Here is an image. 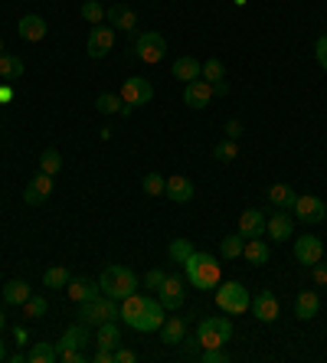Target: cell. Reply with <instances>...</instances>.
I'll return each mask as SVG.
<instances>
[{"label":"cell","mask_w":327,"mask_h":363,"mask_svg":"<svg viewBox=\"0 0 327 363\" xmlns=\"http://www.w3.org/2000/svg\"><path fill=\"white\" fill-rule=\"evenodd\" d=\"M183 275H187V282H190L196 292H213V288L223 282V265L216 262V256L193 249L190 258L183 262Z\"/></svg>","instance_id":"cell-1"},{"label":"cell","mask_w":327,"mask_h":363,"mask_svg":"<svg viewBox=\"0 0 327 363\" xmlns=\"http://www.w3.org/2000/svg\"><path fill=\"white\" fill-rule=\"evenodd\" d=\"M98 288H102V295L115 298V301H124L128 295L137 292V275L128 265H109V269L98 275Z\"/></svg>","instance_id":"cell-2"},{"label":"cell","mask_w":327,"mask_h":363,"mask_svg":"<svg viewBox=\"0 0 327 363\" xmlns=\"http://www.w3.org/2000/svg\"><path fill=\"white\" fill-rule=\"evenodd\" d=\"M115 318H122V311L115 308V298H109V295H98V298H92V301H82L79 314H76V321L85 324L89 331L98 327V324H105V321H115Z\"/></svg>","instance_id":"cell-3"},{"label":"cell","mask_w":327,"mask_h":363,"mask_svg":"<svg viewBox=\"0 0 327 363\" xmlns=\"http://www.w3.org/2000/svg\"><path fill=\"white\" fill-rule=\"evenodd\" d=\"M252 305V295L243 282H219L216 285V308L223 314H245Z\"/></svg>","instance_id":"cell-4"},{"label":"cell","mask_w":327,"mask_h":363,"mask_svg":"<svg viewBox=\"0 0 327 363\" xmlns=\"http://www.w3.org/2000/svg\"><path fill=\"white\" fill-rule=\"evenodd\" d=\"M232 337V321L229 314H216V318H203L196 324V340L203 344V350L210 347H223Z\"/></svg>","instance_id":"cell-5"},{"label":"cell","mask_w":327,"mask_h":363,"mask_svg":"<svg viewBox=\"0 0 327 363\" xmlns=\"http://www.w3.org/2000/svg\"><path fill=\"white\" fill-rule=\"evenodd\" d=\"M167 53V40H164V33L157 30H148V33H141L135 40V56L141 63H148V66H157Z\"/></svg>","instance_id":"cell-6"},{"label":"cell","mask_w":327,"mask_h":363,"mask_svg":"<svg viewBox=\"0 0 327 363\" xmlns=\"http://www.w3.org/2000/svg\"><path fill=\"white\" fill-rule=\"evenodd\" d=\"M122 102L124 105H131V108H141V105H148L150 98H154V85H150L144 76H131V79H124L122 82Z\"/></svg>","instance_id":"cell-7"},{"label":"cell","mask_w":327,"mask_h":363,"mask_svg":"<svg viewBox=\"0 0 327 363\" xmlns=\"http://www.w3.org/2000/svg\"><path fill=\"white\" fill-rule=\"evenodd\" d=\"M295 219L304 223V226H314V223H324L327 219V203L321 197H311V193H304L295 200Z\"/></svg>","instance_id":"cell-8"},{"label":"cell","mask_w":327,"mask_h":363,"mask_svg":"<svg viewBox=\"0 0 327 363\" xmlns=\"http://www.w3.org/2000/svg\"><path fill=\"white\" fill-rule=\"evenodd\" d=\"M111 46H115V27H105V23L92 27L89 40H85V53L92 59H105L111 53Z\"/></svg>","instance_id":"cell-9"},{"label":"cell","mask_w":327,"mask_h":363,"mask_svg":"<svg viewBox=\"0 0 327 363\" xmlns=\"http://www.w3.org/2000/svg\"><path fill=\"white\" fill-rule=\"evenodd\" d=\"M157 298H161V305L167 311H180V308H183V301H187L183 278H180V275H167V278H164V285L157 288Z\"/></svg>","instance_id":"cell-10"},{"label":"cell","mask_w":327,"mask_h":363,"mask_svg":"<svg viewBox=\"0 0 327 363\" xmlns=\"http://www.w3.org/2000/svg\"><path fill=\"white\" fill-rule=\"evenodd\" d=\"M249 308H252V314H256L262 324H275V321H278V314H282L278 295H275V292H269V288L252 298V305H249Z\"/></svg>","instance_id":"cell-11"},{"label":"cell","mask_w":327,"mask_h":363,"mask_svg":"<svg viewBox=\"0 0 327 363\" xmlns=\"http://www.w3.org/2000/svg\"><path fill=\"white\" fill-rule=\"evenodd\" d=\"M295 258H298L304 269L317 265V262L324 258V242L317 239V236H298V239H295Z\"/></svg>","instance_id":"cell-12"},{"label":"cell","mask_w":327,"mask_h":363,"mask_svg":"<svg viewBox=\"0 0 327 363\" xmlns=\"http://www.w3.org/2000/svg\"><path fill=\"white\" fill-rule=\"evenodd\" d=\"M49 197H53V177L40 170V174L27 184V190H23V203H27V206H43Z\"/></svg>","instance_id":"cell-13"},{"label":"cell","mask_w":327,"mask_h":363,"mask_svg":"<svg viewBox=\"0 0 327 363\" xmlns=\"http://www.w3.org/2000/svg\"><path fill=\"white\" fill-rule=\"evenodd\" d=\"M265 232L272 236V242H288L295 236V219L288 210H275L269 219H265Z\"/></svg>","instance_id":"cell-14"},{"label":"cell","mask_w":327,"mask_h":363,"mask_svg":"<svg viewBox=\"0 0 327 363\" xmlns=\"http://www.w3.org/2000/svg\"><path fill=\"white\" fill-rule=\"evenodd\" d=\"M213 92H216V89H213L206 79H193V82H187V85H183V102L200 111V108H206L210 102H213Z\"/></svg>","instance_id":"cell-15"},{"label":"cell","mask_w":327,"mask_h":363,"mask_svg":"<svg viewBox=\"0 0 327 363\" xmlns=\"http://www.w3.org/2000/svg\"><path fill=\"white\" fill-rule=\"evenodd\" d=\"M164 193H167V200H174V203H190L193 200V193H196V187H193V180L190 177H167V184H164Z\"/></svg>","instance_id":"cell-16"},{"label":"cell","mask_w":327,"mask_h":363,"mask_svg":"<svg viewBox=\"0 0 327 363\" xmlns=\"http://www.w3.org/2000/svg\"><path fill=\"white\" fill-rule=\"evenodd\" d=\"M170 72H174L177 82L187 85V82H193V79H203V63H200L196 56H180V59H174Z\"/></svg>","instance_id":"cell-17"},{"label":"cell","mask_w":327,"mask_h":363,"mask_svg":"<svg viewBox=\"0 0 327 363\" xmlns=\"http://www.w3.org/2000/svg\"><path fill=\"white\" fill-rule=\"evenodd\" d=\"M46 20H43L40 14H27L20 16V23H16V33H20V40L23 43H40L43 36H46Z\"/></svg>","instance_id":"cell-18"},{"label":"cell","mask_w":327,"mask_h":363,"mask_svg":"<svg viewBox=\"0 0 327 363\" xmlns=\"http://www.w3.org/2000/svg\"><path fill=\"white\" fill-rule=\"evenodd\" d=\"M66 292H69V298H72L76 305H82V301H92V298L102 295L98 282H92V278H69Z\"/></svg>","instance_id":"cell-19"},{"label":"cell","mask_w":327,"mask_h":363,"mask_svg":"<svg viewBox=\"0 0 327 363\" xmlns=\"http://www.w3.org/2000/svg\"><path fill=\"white\" fill-rule=\"evenodd\" d=\"M239 232H243L245 239L265 236V216H262V210H243V216H239Z\"/></svg>","instance_id":"cell-20"},{"label":"cell","mask_w":327,"mask_h":363,"mask_svg":"<svg viewBox=\"0 0 327 363\" xmlns=\"http://www.w3.org/2000/svg\"><path fill=\"white\" fill-rule=\"evenodd\" d=\"M317 314H321V298H317V292H301V295L295 298V318H298V321H311Z\"/></svg>","instance_id":"cell-21"},{"label":"cell","mask_w":327,"mask_h":363,"mask_svg":"<svg viewBox=\"0 0 327 363\" xmlns=\"http://www.w3.org/2000/svg\"><path fill=\"white\" fill-rule=\"evenodd\" d=\"M85 344H89V327L85 324H72L66 334L59 337V344H56V350H85Z\"/></svg>","instance_id":"cell-22"},{"label":"cell","mask_w":327,"mask_h":363,"mask_svg":"<svg viewBox=\"0 0 327 363\" xmlns=\"http://www.w3.org/2000/svg\"><path fill=\"white\" fill-rule=\"evenodd\" d=\"M183 337H187V321H183L180 314H174V318H167V321L161 324V340L167 347H177Z\"/></svg>","instance_id":"cell-23"},{"label":"cell","mask_w":327,"mask_h":363,"mask_svg":"<svg viewBox=\"0 0 327 363\" xmlns=\"http://www.w3.org/2000/svg\"><path fill=\"white\" fill-rule=\"evenodd\" d=\"M203 79L210 82V85H213V89H216V95H226L229 92V85H226V66H223V63H219L216 56H213V59H206L203 63Z\"/></svg>","instance_id":"cell-24"},{"label":"cell","mask_w":327,"mask_h":363,"mask_svg":"<svg viewBox=\"0 0 327 363\" xmlns=\"http://www.w3.org/2000/svg\"><path fill=\"white\" fill-rule=\"evenodd\" d=\"M95 331H98V334H95L98 347H102V350H118V344H122V331H118V324L105 321V324H98Z\"/></svg>","instance_id":"cell-25"},{"label":"cell","mask_w":327,"mask_h":363,"mask_svg":"<svg viewBox=\"0 0 327 363\" xmlns=\"http://www.w3.org/2000/svg\"><path fill=\"white\" fill-rule=\"evenodd\" d=\"M0 295H3L7 305H23V301L33 295V288H30L23 278H14V282H7L3 288H0Z\"/></svg>","instance_id":"cell-26"},{"label":"cell","mask_w":327,"mask_h":363,"mask_svg":"<svg viewBox=\"0 0 327 363\" xmlns=\"http://www.w3.org/2000/svg\"><path fill=\"white\" fill-rule=\"evenodd\" d=\"M243 256L249 265H265L269 262V242L262 239H245V249H243Z\"/></svg>","instance_id":"cell-27"},{"label":"cell","mask_w":327,"mask_h":363,"mask_svg":"<svg viewBox=\"0 0 327 363\" xmlns=\"http://www.w3.org/2000/svg\"><path fill=\"white\" fill-rule=\"evenodd\" d=\"M27 360L30 363H56L59 360V350H56V344H49V340H36V344L27 350Z\"/></svg>","instance_id":"cell-28"},{"label":"cell","mask_w":327,"mask_h":363,"mask_svg":"<svg viewBox=\"0 0 327 363\" xmlns=\"http://www.w3.org/2000/svg\"><path fill=\"white\" fill-rule=\"evenodd\" d=\"M295 190L288 187V184H272L269 187V203H275L278 210H295Z\"/></svg>","instance_id":"cell-29"},{"label":"cell","mask_w":327,"mask_h":363,"mask_svg":"<svg viewBox=\"0 0 327 363\" xmlns=\"http://www.w3.org/2000/svg\"><path fill=\"white\" fill-rule=\"evenodd\" d=\"M23 76V59L14 53L0 56V79H20Z\"/></svg>","instance_id":"cell-30"},{"label":"cell","mask_w":327,"mask_h":363,"mask_svg":"<svg viewBox=\"0 0 327 363\" xmlns=\"http://www.w3.org/2000/svg\"><path fill=\"white\" fill-rule=\"evenodd\" d=\"M245 249V236L243 232H236V236H223V242H219V256L223 258H239Z\"/></svg>","instance_id":"cell-31"},{"label":"cell","mask_w":327,"mask_h":363,"mask_svg":"<svg viewBox=\"0 0 327 363\" xmlns=\"http://www.w3.org/2000/svg\"><path fill=\"white\" fill-rule=\"evenodd\" d=\"M213 157H216L219 164H232L236 157H239V141H229V138L216 141V148H213Z\"/></svg>","instance_id":"cell-32"},{"label":"cell","mask_w":327,"mask_h":363,"mask_svg":"<svg viewBox=\"0 0 327 363\" xmlns=\"http://www.w3.org/2000/svg\"><path fill=\"white\" fill-rule=\"evenodd\" d=\"M40 170L43 174H49V177H56L59 170H63V154H59L56 148H46L40 154Z\"/></svg>","instance_id":"cell-33"},{"label":"cell","mask_w":327,"mask_h":363,"mask_svg":"<svg viewBox=\"0 0 327 363\" xmlns=\"http://www.w3.org/2000/svg\"><path fill=\"white\" fill-rule=\"evenodd\" d=\"M69 278H72V275H69V269H63V265H53V269L43 272V285H46V288H56V292L66 288Z\"/></svg>","instance_id":"cell-34"},{"label":"cell","mask_w":327,"mask_h":363,"mask_svg":"<svg viewBox=\"0 0 327 363\" xmlns=\"http://www.w3.org/2000/svg\"><path fill=\"white\" fill-rule=\"evenodd\" d=\"M20 308H23V318H27V321H36V318H43V314H46V308H49V305H46V298H43V295H30L27 301L20 305Z\"/></svg>","instance_id":"cell-35"},{"label":"cell","mask_w":327,"mask_h":363,"mask_svg":"<svg viewBox=\"0 0 327 363\" xmlns=\"http://www.w3.org/2000/svg\"><path fill=\"white\" fill-rule=\"evenodd\" d=\"M122 95H111V92H102L95 98V108L102 111V115H122Z\"/></svg>","instance_id":"cell-36"},{"label":"cell","mask_w":327,"mask_h":363,"mask_svg":"<svg viewBox=\"0 0 327 363\" xmlns=\"http://www.w3.org/2000/svg\"><path fill=\"white\" fill-rule=\"evenodd\" d=\"M79 14L85 16V20L92 23V27H98V23H105V7H102L98 0H85V3H82V10H79Z\"/></svg>","instance_id":"cell-37"},{"label":"cell","mask_w":327,"mask_h":363,"mask_svg":"<svg viewBox=\"0 0 327 363\" xmlns=\"http://www.w3.org/2000/svg\"><path fill=\"white\" fill-rule=\"evenodd\" d=\"M167 252H170V258H174V262H180V265H183V262L190 258L193 245H190V239H174V242H170V249H167Z\"/></svg>","instance_id":"cell-38"},{"label":"cell","mask_w":327,"mask_h":363,"mask_svg":"<svg viewBox=\"0 0 327 363\" xmlns=\"http://www.w3.org/2000/svg\"><path fill=\"white\" fill-rule=\"evenodd\" d=\"M177 347H180V353H183L187 360H200V353H203V344L196 340V334H193V337H183Z\"/></svg>","instance_id":"cell-39"},{"label":"cell","mask_w":327,"mask_h":363,"mask_svg":"<svg viewBox=\"0 0 327 363\" xmlns=\"http://www.w3.org/2000/svg\"><path fill=\"white\" fill-rule=\"evenodd\" d=\"M164 184H167V180H164L161 174H148L144 180H141V190H144L148 197H161V193H164Z\"/></svg>","instance_id":"cell-40"},{"label":"cell","mask_w":327,"mask_h":363,"mask_svg":"<svg viewBox=\"0 0 327 363\" xmlns=\"http://www.w3.org/2000/svg\"><path fill=\"white\" fill-rule=\"evenodd\" d=\"M118 30H124V33H131L135 36V30H137V14L131 10V7H124V14L118 16V23H115Z\"/></svg>","instance_id":"cell-41"},{"label":"cell","mask_w":327,"mask_h":363,"mask_svg":"<svg viewBox=\"0 0 327 363\" xmlns=\"http://www.w3.org/2000/svg\"><path fill=\"white\" fill-rule=\"evenodd\" d=\"M200 360L203 363H229V353H226L223 347H210V350L200 353Z\"/></svg>","instance_id":"cell-42"},{"label":"cell","mask_w":327,"mask_h":363,"mask_svg":"<svg viewBox=\"0 0 327 363\" xmlns=\"http://www.w3.org/2000/svg\"><path fill=\"white\" fill-rule=\"evenodd\" d=\"M223 131H226V138H229V141H239L245 128H243V121H239V118H229L226 124H223Z\"/></svg>","instance_id":"cell-43"},{"label":"cell","mask_w":327,"mask_h":363,"mask_svg":"<svg viewBox=\"0 0 327 363\" xmlns=\"http://www.w3.org/2000/svg\"><path fill=\"white\" fill-rule=\"evenodd\" d=\"M164 278H167V275H164L161 269H150L148 275H144V288H150V292H157V288L164 285Z\"/></svg>","instance_id":"cell-44"},{"label":"cell","mask_w":327,"mask_h":363,"mask_svg":"<svg viewBox=\"0 0 327 363\" xmlns=\"http://www.w3.org/2000/svg\"><path fill=\"white\" fill-rule=\"evenodd\" d=\"M314 56H317L321 69L327 72V33H324V36H317V43H314Z\"/></svg>","instance_id":"cell-45"},{"label":"cell","mask_w":327,"mask_h":363,"mask_svg":"<svg viewBox=\"0 0 327 363\" xmlns=\"http://www.w3.org/2000/svg\"><path fill=\"white\" fill-rule=\"evenodd\" d=\"M311 275H314V285L327 288V262H324V258H321L317 265H311Z\"/></svg>","instance_id":"cell-46"},{"label":"cell","mask_w":327,"mask_h":363,"mask_svg":"<svg viewBox=\"0 0 327 363\" xmlns=\"http://www.w3.org/2000/svg\"><path fill=\"white\" fill-rule=\"evenodd\" d=\"M63 363H85V350H59Z\"/></svg>","instance_id":"cell-47"},{"label":"cell","mask_w":327,"mask_h":363,"mask_svg":"<svg viewBox=\"0 0 327 363\" xmlns=\"http://www.w3.org/2000/svg\"><path fill=\"white\" fill-rule=\"evenodd\" d=\"M135 360H137L135 350H128V347H118V350H115V363H135Z\"/></svg>","instance_id":"cell-48"},{"label":"cell","mask_w":327,"mask_h":363,"mask_svg":"<svg viewBox=\"0 0 327 363\" xmlns=\"http://www.w3.org/2000/svg\"><path fill=\"white\" fill-rule=\"evenodd\" d=\"M95 363H115V350H95Z\"/></svg>","instance_id":"cell-49"},{"label":"cell","mask_w":327,"mask_h":363,"mask_svg":"<svg viewBox=\"0 0 327 363\" xmlns=\"http://www.w3.org/2000/svg\"><path fill=\"white\" fill-rule=\"evenodd\" d=\"M14 337H16V344H20V347H23V344H27L30 337H27V331H23V327H14Z\"/></svg>","instance_id":"cell-50"},{"label":"cell","mask_w":327,"mask_h":363,"mask_svg":"<svg viewBox=\"0 0 327 363\" xmlns=\"http://www.w3.org/2000/svg\"><path fill=\"white\" fill-rule=\"evenodd\" d=\"M14 98V89L10 85H0V102H10Z\"/></svg>","instance_id":"cell-51"},{"label":"cell","mask_w":327,"mask_h":363,"mask_svg":"<svg viewBox=\"0 0 327 363\" xmlns=\"http://www.w3.org/2000/svg\"><path fill=\"white\" fill-rule=\"evenodd\" d=\"M7 360V344H3V337H0V363Z\"/></svg>","instance_id":"cell-52"},{"label":"cell","mask_w":327,"mask_h":363,"mask_svg":"<svg viewBox=\"0 0 327 363\" xmlns=\"http://www.w3.org/2000/svg\"><path fill=\"white\" fill-rule=\"evenodd\" d=\"M3 327H7V314L0 311V331H3Z\"/></svg>","instance_id":"cell-53"},{"label":"cell","mask_w":327,"mask_h":363,"mask_svg":"<svg viewBox=\"0 0 327 363\" xmlns=\"http://www.w3.org/2000/svg\"><path fill=\"white\" fill-rule=\"evenodd\" d=\"M232 3H236V7H245V3H249V0H232Z\"/></svg>","instance_id":"cell-54"},{"label":"cell","mask_w":327,"mask_h":363,"mask_svg":"<svg viewBox=\"0 0 327 363\" xmlns=\"http://www.w3.org/2000/svg\"><path fill=\"white\" fill-rule=\"evenodd\" d=\"M0 56H3V40H0Z\"/></svg>","instance_id":"cell-55"}]
</instances>
